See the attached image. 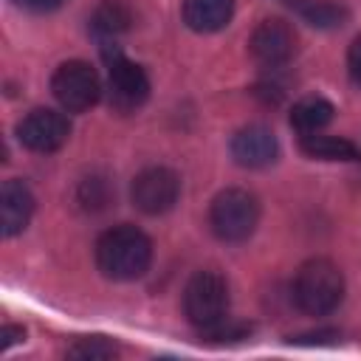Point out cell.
Masks as SVG:
<instances>
[{
  "label": "cell",
  "instance_id": "6da1fadb",
  "mask_svg": "<svg viewBox=\"0 0 361 361\" xmlns=\"http://www.w3.org/2000/svg\"><path fill=\"white\" fill-rule=\"evenodd\" d=\"M149 262H152V240L130 223L113 226L96 240V265L107 279L116 282L138 279L147 274Z\"/></svg>",
  "mask_w": 361,
  "mask_h": 361
},
{
  "label": "cell",
  "instance_id": "7a4b0ae2",
  "mask_svg": "<svg viewBox=\"0 0 361 361\" xmlns=\"http://www.w3.org/2000/svg\"><path fill=\"white\" fill-rule=\"evenodd\" d=\"M344 299V276L336 262L313 257L299 265L293 279V302L307 316H327Z\"/></svg>",
  "mask_w": 361,
  "mask_h": 361
},
{
  "label": "cell",
  "instance_id": "3957f363",
  "mask_svg": "<svg viewBox=\"0 0 361 361\" xmlns=\"http://www.w3.org/2000/svg\"><path fill=\"white\" fill-rule=\"evenodd\" d=\"M259 200L248 189H223L209 206V226L223 243H243L257 231Z\"/></svg>",
  "mask_w": 361,
  "mask_h": 361
},
{
  "label": "cell",
  "instance_id": "277c9868",
  "mask_svg": "<svg viewBox=\"0 0 361 361\" xmlns=\"http://www.w3.org/2000/svg\"><path fill=\"white\" fill-rule=\"evenodd\" d=\"M228 302V282L217 271H197L183 288V313L197 330H206L226 319Z\"/></svg>",
  "mask_w": 361,
  "mask_h": 361
},
{
  "label": "cell",
  "instance_id": "5b68a950",
  "mask_svg": "<svg viewBox=\"0 0 361 361\" xmlns=\"http://www.w3.org/2000/svg\"><path fill=\"white\" fill-rule=\"evenodd\" d=\"M51 93L68 113H85L90 110L102 96V82L93 65L85 59H68L62 62L51 76Z\"/></svg>",
  "mask_w": 361,
  "mask_h": 361
},
{
  "label": "cell",
  "instance_id": "8992f818",
  "mask_svg": "<svg viewBox=\"0 0 361 361\" xmlns=\"http://www.w3.org/2000/svg\"><path fill=\"white\" fill-rule=\"evenodd\" d=\"M107 99L116 113H135L149 99L147 71L124 54H107Z\"/></svg>",
  "mask_w": 361,
  "mask_h": 361
},
{
  "label": "cell",
  "instance_id": "52a82bcc",
  "mask_svg": "<svg viewBox=\"0 0 361 361\" xmlns=\"http://www.w3.org/2000/svg\"><path fill=\"white\" fill-rule=\"evenodd\" d=\"M133 206L149 217L169 212L180 197V178L169 166H147L133 178Z\"/></svg>",
  "mask_w": 361,
  "mask_h": 361
},
{
  "label": "cell",
  "instance_id": "ba28073f",
  "mask_svg": "<svg viewBox=\"0 0 361 361\" xmlns=\"http://www.w3.org/2000/svg\"><path fill=\"white\" fill-rule=\"evenodd\" d=\"M299 48V37L293 31V25L282 17H265L248 39V51L254 56V62H259L262 68H282L296 56Z\"/></svg>",
  "mask_w": 361,
  "mask_h": 361
},
{
  "label": "cell",
  "instance_id": "9c48e42d",
  "mask_svg": "<svg viewBox=\"0 0 361 361\" xmlns=\"http://www.w3.org/2000/svg\"><path fill=\"white\" fill-rule=\"evenodd\" d=\"M68 135H71L68 116L59 110H51V107H37L28 116H23L17 124L20 144L39 155H48V152H56L59 147H65Z\"/></svg>",
  "mask_w": 361,
  "mask_h": 361
},
{
  "label": "cell",
  "instance_id": "30bf717a",
  "mask_svg": "<svg viewBox=\"0 0 361 361\" xmlns=\"http://www.w3.org/2000/svg\"><path fill=\"white\" fill-rule=\"evenodd\" d=\"M231 158L245 169H265L279 158V141L265 124H245L231 135Z\"/></svg>",
  "mask_w": 361,
  "mask_h": 361
},
{
  "label": "cell",
  "instance_id": "8fae6325",
  "mask_svg": "<svg viewBox=\"0 0 361 361\" xmlns=\"http://www.w3.org/2000/svg\"><path fill=\"white\" fill-rule=\"evenodd\" d=\"M34 214V195L31 189L17 180L8 178L0 189V226H3V237H17L25 231L28 220Z\"/></svg>",
  "mask_w": 361,
  "mask_h": 361
},
{
  "label": "cell",
  "instance_id": "7c38bea8",
  "mask_svg": "<svg viewBox=\"0 0 361 361\" xmlns=\"http://www.w3.org/2000/svg\"><path fill=\"white\" fill-rule=\"evenodd\" d=\"M234 17V0H183V23L197 34H214Z\"/></svg>",
  "mask_w": 361,
  "mask_h": 361
},
{
  "label": "cell",
  "instance_id": "4fadbf2b",
  "mask_svg": "<svg viewBox=\"0 0 361 361\" xmlns=\"http://www.w3.org/2000/svg\"><path fill=\"white\" fill-rule=\"evenodd\" d=\"M336 116V107L330 99L324 96H305L290 107V127L299 135H310V133H322Z\"/></svg>",
  "mask_w": 361,
  "mask_h": 361
},
{
  "label": "cell",
  "instance_id": "5bb4252c",
  "mask_svg": "<svg viewBox=\"0 0 361 361\" xmlns=\"http://www.w3.org/2000/svg\"><path fill=\"white\" fill-rule=\"evenodd\" d=\"M293 14H299L307 25L322 28V31H333L341 28L350 20V11L341 3L333 0H282Z\"/></svg>",
  "mask_w": 361,
  "mask_h": 361
},
{
  "label": "cell",
  "instance_id": "9a60e30c",
  "mask_svg": "<svg viewBox=\"0 0 361 361\" xmlns=\"http://www.w3.org/2000/svg\"><path fill=\"white\" fill-rule=\"evenodd\" d=\"M299 147L313 161H358L361 158V149L341 135H324V133L299 135Z\"/></svg>",
  "mask_w": 361,
  "mask_h": 361
},
{
  "label": "cell",
  "instance_id": "2e32d148",
  "mask_svg": "<svg viewBox=\"0 0 361 361\" xmlns=\"http://www.w3.org/2000/svg\"><path fill=\"white\" fill-rule=\"evenodd\" d=\"M133 25V11L124 0H102L90 14V31L99 39H116Z\"/></svg>",
  "mask_w": 361,
  "mask_h": 361
},
{
  "label": "cell",
  "instance_id": "e0dca14e",
  "mask_svg": "<svg viewBox=\"0 0 361 361\" xmlns=\"http://www.w3.org/2000/svg\"><path fill=\"white\" fill-rule=\"evenodd\" d=\"M110 200H113V189H110V180L104 175L82 178V183L76 189V203L85 212H102V209H107Z\"/></svg>",
  "mask_w": 361,
  "mask_h": 361
},
{
  "label": "cell",
  "instance_id": "ac0fdd59",
  "mask_svg": "<svg viewBox=\"0 0 361 361\" xmlns=\"http://www.w3.org/2000/svg\"><path fill=\"white\" fill-rule=\"evenodd\" d=\"M68 355L71 358L96 361V358H113V355H118V347L110 338H104V336H85V338H79L76 344L68 347Z\"/></svg>",
  "mask_w": 361,
  "mask_h": 361
},
{
  "label": "cell",
  "instance_id": "d6986e66",
  "mask_svg": "<svg viewBox=\"0 0 361 361\" xmlns=\"http://www.w3.org/2000/svg\"><path fill=\"white\" fill-rule=\"evenodd\" d=\"M248 333H251V324L237 322V319H231V316H226V319H220L217 324L200 330V336L209 338V341H240V338H248Z\"/></svg>",
  "mask_w": 361,
  "mask_h": 361
},
{
  "label": "cell",
  "instance_id": "ffe728a7",
  "mask_svg": "<svg viewBox=\"0 0 361 361\" xmlns=\"http://www.w3.org/2000/svg\"><path fill=\"white\" fill-rule=\"evenodd\" d=\"M347 71H350L353 82L361 85V34L350 42V51H347Z\"/></svg>",
  "mask_w": 361,
  "mask_h": 361
},
{
  "label": "cell",
  "instance_id": "44dd1931",
  "mask_svg": "<svg viewBox=\"0 0 361 361\" xmlns=\"http://www.w3.org/2000/svg\"><path fill=\"white\" fill-rule=\"evenodd\" d=\"M20 341H25V330L20 324H3V330H0V347L8 350L11 344H20Z\"/></svg>",
  "mask_w": 361,
  "mask_h": 361
},
{
  "label": "cell",
  "instance_id": "7402d4cb",
  "mask_svg": "<svg viewBox=\"0 0 361 361\" xmlns=\"http://www.w3.org/2000/svg\"><path fill=\"white\" fill-rule=\"evenodd\" d=\"M23 8H28V11H54V8H59L65 0H17Z\"/></svg>",
  "mask_w": 361,
  "mask_h": 361
}]
</instances>
